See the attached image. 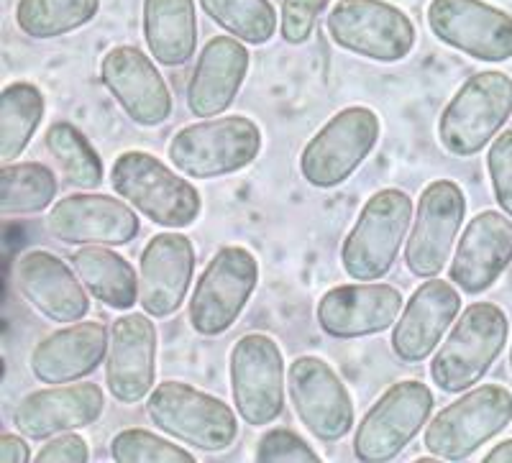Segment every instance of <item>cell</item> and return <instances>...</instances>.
Listing matches in <instances>:
<instances>
[{
  "label": "cell",
  "instance_id": "8992f818",
  "mask_svg": "<svg viewBox=\"0 0 512 463\" xmlns=\"http://www.w3.org/2000/svg\"><path fill=\"white\" fill-rule=\"evenodd\" d=\"M512 116V77L477 72L456 90L438 116V141L451 157L469 159L497 139Z\"/></svg>",
  "mask_w": 512,
  "mask_h": 463
},
{
  "label": "cell",
  "instance_id": "cb8c5ba5",
  "mask_svg": "<svg viewBox=\"0 0 512 463\" xmlns=\"http://www.w3.org/2000/svg\"><path fill=\"white\" fill-rule=\"evenodd\" d=\"M13 279L24 300L52 323H77L88 315V287L75 267H67L49 251L34 249L18 256Z\"/></svg>",
  "mask_w": 512,
  "mask_h": 463
},
{
  "label": "cell",
  "instance_id": "52a82bcc",
  "mask_svg": "<svg viewBox=\"0 0 512 463\" xmlns=\"http://www.w3.org/2000/svg\"><path fill=\"white\" fill-rule=\"evenodd\" d=\"M512 423V392L502 384L466 389L425 425L423 443L438 461H464Z\"/></svg>",
  "mask_w": 512,
  "mask_h": 463
},
{
  "label": "cell",
  "instance_id": "d590c367",
  "mask_svg": "<svg viewBox=\"0 0 512 463\" xmlns=\"http://www.w3.org/2000/svg\"><path fill=\"white\" fill-rule=\"evenodd\" d=\"M487 172L497 205L512 218V128L502 131L489 146Z\"/></svg>",
  "mask_w": 512,
  "mask_h": 463
},
{
  "label": "cell",
  "instance_id": "3957f363",
  "mask_svg": "<svg viewBox=\"0 0 512 463\" xmlns=\"http://www.w3.org/2000/svg\"><path fill=\"white\" fill-rule=\"evenodd\" d=\"M262 141V128L239 113L203 118L172 136L167 159L190 180H216L254 164Z\"/></svg>",
  "mask_w": 512,
  "mask_h": 463
},
{
  "label": "cell",
  "instance_id": "e0dca14e",
  "mask_svg": "<svg viewBox=\"0 0 512 463\" xmlns=\"http://www.w3.org/2000/svg\"><path fill=\"white\" fill-rule=\"evenodd\" d=\"M100 82L126 118L141 128H157L172 116V93L152 54L121 44L100 59Z\"/></svg>",
  "mask_w": 512,
  "mask_h": 463
},
{
  "label": "cell",
  "instance_id": "5bb4252c",
  "mask_svg": "<svg viewBox=\"0 0 512 463\" xmlns=\"http://www.w3.org/2000/svg\"><path fill=\"white\" fill-rule=\"evenodd\" d=\"M425 18L441 44L466 57L492 64L512 59V16L487 0H431Z\"/></svg>",
  "mask_w": 512,
  "mask_h": 463
},
{
  "label": "cell",
  "instance_id": "7c38bea8",
  "mask_svg": "<svg viewBox=\"0 0 512 463\" xmlns=\"http://www.w3.org/2000/svg\"><path fill=\"white\" fill-rule=\"evenodd\" d=\"M233 407L251 428L272 425L285 410V356L267 333H246L228 356Z\"/></svg>",
  "mask_w": 512,
  "mask_h": 463
},
{
  "label": "cell",
  "instance_id": "2e32d148",
  "mask_svg": "<svg viewBox=\"0 0 512 463\" xmlns=\"http://www.w3.org/2000/svg\"><path fill=\"white\" fill-rule=\"evenodd\" d=\"M139 231V215L123 197L98 192L62 197L47 215V233L67 246H126Z\"/></svg>",
  "mask_w": 512,
  "mask_h": 463
},
{
  "label": "cell",
  "instance_id": "5b68a950",
  "mask_svg": "<svg viewBox=\"0 0 512 463\" xmlns=\"http://www.w3.org/2000/svg\"><path fill=\"white\" fill-rule=\"evenodd\" d=\"M146 415L154 428L205 453L228 451L239 438V412L213 394L175 379L152 389L146 397Z\"/></svg>",
  "mask_w": 512,
  "mask_h": 463
},
{
  "label": "cell",
  "instance_id": "60d3db41",
  "mask_svg": "<svg viewBox=\"0 0 512 463\" xmlns=\"http://www.w3.org/2000/svg\"><path fill=\"white\" fill-rule=\"evenodd\" d=\"M510 369H512V348H510Z\"/></svg>",
  "mask_w": 512,
  "mask_h": 463
},
{
  "label": "cell",
  "instance_id": "ffe728a7",
  "mask_svg": "<svg viewBox=\"0 0 512 463\" xmlns=\"http://www.w3.org/2000/svg\"><path fill=\"white\" fill-rule=\"evenodd\" d=\"M461 313V290L451 279L431 277L405 302L392 325V354L405 364H420L441 346L443 336Z\"/></svg>",
  "mask_w": 512,
  "mask_h": 463
},
{
  "label": "cell",
  "instance_id": "277c9868",
  "mask_svg": "<svg viewBox=\"0 0 512 463\" xmlns=\"http://www.w3.org/2000/svg\"><path fill=\"white\" fill-rule=\"evenodd\" d=\"M413 200L400 187H384L369 197L341 246V267L354 282H379L395 267L408 241Z\"/></svg>",
  "mask_w": 512,
  "mask_h": 463
},
{
  "label": "cell",
  "instance_id": "7402d4cb",
  "mask_svg": "<svg viewBox=\"0 0 512 463\" xmlns=\"http://www.w3.org/2000/svg\"><path fill=\"white\" fill-rule=\"evenodd\" d=\"M103 412L105 394L98 384H49L21 397L13 410V425L26 438L49 440L98 423Z\"/></svg>",
  "mask_w": 512,
  "mask_h": 463
},
{
  "label": "cell",
  "instance_id": "484cf974",
  "mask_svg": "<svg viewBox=\"0 0 512 463\" xmlns=\"http://www.w3.org/2000/svg\"><path fill=\"white\" fill-rule=\"evenodd\" d=\"M251 54L241 39L231 34L213 36L200 49L198 64L187 82V110L195 118H216L236 100L246 75Z\"/></svg>",
  "mask_w": 512,
  "mask_h": 463
},
{
  "label": "cell",
  "instance_id": "ac0fdd59",
  "mask_svg": "<svg viewBox=\"0 0 512 463\" xmlns=\"http://www.w3.org/2000/svg\"><path fill=\"white\" fill-rule=\"evenodd\" d=\"M402 307H405L402 292L392 284H338L320 297L315 318L328 338L354 341L392 328L400 318Z\"/></svg>",
  "mask_w": 512,
  "mask_h": 463
},
{
  "label": "cell",
  "instance_id": "4fadbf2b",
  "mask_svg": "<svg viewBox=\"0 0 512 463\" xmlns=\"http://www.w3.org/2000/svg\"><path fill=\"white\" fill-rule=\"evenodd\" d=\"M466 215V197L456 182L436 180L415 205L413 228L405 241V267L413 277L431 279L446 269Z\"/></svg>",
  "mask_w": 512,
  "mask_h": 463
},
{
  "label": "cell",
  "instance_id": "ab89813d",
  "mask_svg": "<svg viewBox=\"0 0 512 463\" xmlns=\"http://www.w3.org/2000/svg\"><path fill=\"white\" fill-rule=\"evenodd\" d=\"M484 463H512V438L502 440L489 453H484Z\"/></svg>",
  "mask_w": 512,
  "mask_h": 463
},
{
  "label": "cell",
  "instance_id": "9a60e30c",
  "mask_svg": "<svg viewBox=\"0 0 512 463\" xmlns=\"http://www.w3.org/2000/svg\"><path fill=\"white\" fill-rule=\"evenodd\" d=\"M287 392L300 423L323 443H336L354 428V400L326 359L297 356L287 369Z\"/></svg>",
  "mask_w": 512,
  "mask_h": 463
},
{
  "label": "cell",
  "instance_id": "30bf717a",
  "mask_svg": "<svg viewBox=\"0 0 512 463\" xmlns=\"http://www.w3.org/2000/svg\"><path fill=\"white\" fill-rule=\"evenodd\" d=\"M326 26L336 47L382 64L410 57L418 41L413 18L390 0H338Z\"/></svg>",
  "mask_w": 512,
  "mask_h": 463
},
{
  "label": "cell",
  "instance_id": "1f68e13d",
  "mask_svg": "<svg viewBox=\"0 0 512 463\" xmlns=\"http://www.w3.org/2000/svg\"><path fill=\"white\" fill-rule=\"evenodd\" d=\"M47 151L62 169L64 182L77 190H95L103 182V159L82 134L80 128L70 121H57L44 134Z\"/></svg>",
  "mask_w": 512,
  "mask_h": 463
},
{
  "label": "cell",
  "instance_id": "d6986e66",
  "mask_svg": "<svg viewBox=\"0 0 512 463\" xmlns=\"http://www.w3.org/2000/svg\"><path fill=\"white\" fill-rule=\"evenodd\" d=\"M157 379V325L149 313H126L111 325L105 384L121 405H139Z\"/></svg>",
  "mask_w": 512,
  "mask_h": 463
},
{
  "label": "cell",
  "instance_id": "74e56055",
  "mask_svg": "<svg viewBox=\"0 0 512 463\" xmlns=\"http://www.w3.org/2000/svg\"><path fill=\"white\" fill-rule=\"evenodd\" d=\"M36 463H85L90 461L88 440L77 435L75 430L70 433H59L49 438L39 453L34 456Z\"/></svg>",
  "mask_w": 512,
  "mask_h": 463
},
{
  "label": "cell",
  "instance_id": "603a6c76",
  "mask_svg": "<svg viewBox=\"0 0 512 463\" xmlns=\"http://www.w3.org/2000/svg\"><path fill=\"white\" fill-rule=\"evenodd\" d=\"M195 272V249L185 233L164 231L141 251L139 305L152 318H172L185 305Z\"/></svg>",
  "mask_w": 512,
  "mask_h": 463
},
{
  "label": "cell",
  "instance_id": "4dcf8cb0",
  "mask_svg": "<svg viewBox=\"0 0 512 463\" xmlns=\"http://www.w3.org/2000/svg\"><path fill=\"white\" fill-rule=\"evenodd\" d=\"M0 213L34 215L57 200V177L47 164L8 162L0 169Z\"/></svg>",
  "mask_w": 512,
  "mask_h": 463
},
{
  "label": "cell",
  "instance_id": "f546056e",
  "mask_svg": "<svg viewBox=\"0 0 512 463\" xmlns=\"http://www.w3.org/2000/svg\"><path fill=\"white\" fill-rule=\"evenodd\" d=\"M100 11V0H18L16 26L36 41L67 36L88 26Z\"/></svg>",
  "mask_w": 512,
  "mask_h": 463
},
{
  "label": "cell",
  "instance_id": "f35d334b",
  "mask_svg": "<svg viewBox=\"0 0 512 463\" xmlns=\"http://www.w3.org/2000/svg\"><path fill=\"white\" fill-rule=\"evenodd\" d=\"M34 461L26 443V435L3 433L0 435V463H29Z\"/></svg>",
  "mask_w": 512,
  "mask_h": 463
},
{
  "label": "cell",
  "instance_id": "83f0119b",
  "mask_svg": "<svg viewBox=\"0 0 512 463\" xmlns=\"http://www.w3.org/2000/svg\"><path fill=\"white\" fill-rule=\"evenodd\" d=\"M72 267L90 295L111 310H131L139 302V274L111 246H82Z\"/></svg>",
  "mask_w": 512,
  "mask_h": 463
},
{
  "label": "cell",
  "instance_id": "ba28073f",
  "mask_svg": "<svg viewBox=\"0 0 512 463\" xmlns=\"http://www.w3.org/2000/svg\"><path fill=\"white\" fill-rule=\"evenodd\" d=\"M259 282V261L244 246H221L195 282L187 320L203 338L223 336L236 325Z\"/></svg>",
  "mask_w": 512,
  "mask_h": 463
},
{
  "label": "cell",
  "instance_id": "7a4b0ae2",
  "mask_svg": "<svg viewBox=\"0 0 512 463\" xmlns=\"http://www.w3.org/2000/svg\"><path fill=\"white\" fill-rule=\"evenodd\" d=\"M507 333L510 323L500 305L472 302L431 359V382L446 394L472 389L500 359Z\"/></svg>",
  "mask_w": 512,
  "mask_h": 463
},
{
  "label": "cell",
  "instance_id": "9c48e42d",
  "mask_svg": "<svg viewBox=\"0 0 512 463\" xmlns=\"http://www.w3.org/2000/svg\"><path fill=\"white\" fill-rule=\"evenodd\" d=\"M379 116L367 105H349L318 128L300 151V174L318 190L344 185L367 162L379 141Z\"/></svg>",
  "mask_w": 512,
  "mask_h": 463
},
{
  "label": "cell",
  "instance_id": "8fae6325",
  "mask_svg": "<svg viewBox=\"0 0 512 463\" xmlns=\"http://www.w3.org/2000/svg\"><path fill=\"white\" fill-rule=\"evenodd\" d=\"M436 400L428 384L402 379L369 407L354 433V456L364 463H387L400 456L428 425Z\"/></svg>",
  "mask_w": 512,
  "mask_h": 463
},
{
  "label": "cell",
  "instance_id": "e575fe53",
  "mask_svg": "<svg viewBox=\"0 0 512 463\" xmlns=\"http://www.w3.org/2000/svg\"><path fill=\"white\" fill-rule=\"evenodd\" d=\"M256 461L262 463H308L320 461L318 453L313 451L303 435L287 428H272L256 443Z\"/></svg>",
  "mask_w": 512,
  "mask_h": 463
},
{
  "label": "cell",
  "instance_id": "d6a6232c",
  "mask_svg": "<svg viewBox=\"0 0 512 463\" xmlns=\"http://www.w3.org/2000/svg\"><path fill=\"white\" fill-rule=\"evenodd\" d=\"M213 24L251 47H262L277 31V11L269 0H200Z\"/></svg>",
  "mask_w": 512,
  "mask_h": 463
},
{
  "label": "cell",
  "instance_id": "836d02e7",
  "mask_svg": "<svg viewBox=\"0 0 512 463\" xmlns=\"http://www.w3.org/2000/svg\"><path fill=\"white\" fill-rule=\"evenodd\" d=\"M111 456L118 463H192L195 456L172 440L144 428H128L113 435Z\"/></svg>",
  "mask_w": 512,
  "mask_h": 463
},
{
  "label": "cell",
  "instance_id": "4316f807",
  "mask_svg": "<svg viewBox=\"0 0 512 463\" xmlns=\"http://www.w3.org/2000/svg\"><path fill=\"white\" fill-rule=\"evenodd\" d=\"M144 39L154 62L182 67L198 49L195 0H144Z\"/></svg>",
  "mask_w": 512,
  "mask_h": 463
},
{
  "label": "cell",
  "instance_id": "8d00e7d4",
  "mask_svg": "<svg viewBox=\"0 0 512 463\" xmlns=\"http://www.w3.org/2000/svg\"><path fill=\"white\" fill-rule=\"evenodd\" d=\"M323 8H326V0H282V39L292 47L308 44Z\"/></svg>",
  "mask_w": 512,
  "mask_h": 463
},
{
  "label": "cell",
  "instance_id": "6da1fadb",
  "mask_svg": "<svg viewBox=\"0 0 512 463\" xmlns=\"http://www.w3.org/2000/svg\"><path fill=\"white\" fill-rule=\"evenodd\" d=\"M111 185L136 213L172 231L192 226L203 210L198 187L149 151L118 154L111 167Z\"/></svg>",
  "mask_w": 512,
  "mask_h": 463
},
{
  "label": "cell",
  "instance_id": "44dd1931",
  "mask_svg": "<svg viewBox=\"0 0 512 463\" xmlns=\"http://www.w3.org/2000/svg\"><path fill=\"white\" fill-rule=\"evenodd\" d=\"M512 264V218L497 210H482L466 223L456 241L448 279L464 295H482Z\"/></svg>",
  "mask_w": 512,
  "mask_h": 463
},
{
  "label": "cell",
  "instance_id": "f1b7e54d",
  "mask_svg": "<svg viewBox=\"0 0 512 463\" xmlns=\"http://www.w3.org/2000/svg\"><path fill=\"white\" fill-rule=\"evenodd\" d=\"M44 93L34 82H11L0 93V159L16 162L44 118Z\"/></svg>",
  "mask_w": 512,
  "mask_h": 463
},
{
  "label": "cell",
  "instance_id": "d4e9b609",
  "mask_svg": "<svg viewBox=\"0 0 512 463\" xmlns=\"http://www.w3.org/2000/svg\"><path fill=\"white\" fill-rule=\"evenodd\" d=\"M111 333L100 320H77L41 338L29 356L41 384H72L90 377L108 356Z\"/></svg>",
  "mask_w": 512,
  "mask_h": 463
}]
</instances>
